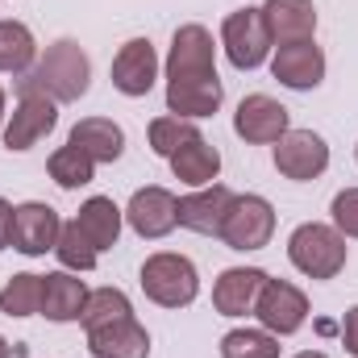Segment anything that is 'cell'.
<instances>
[{"instance_id": "836d02e7", "label": "cell", "mask_w": 358, "mask_h": 358, "mask_svg": "<svg viewBox=\"0 0 358 358\" xmlns=\"http://www.w3.org/2000/svg\"><path fill=\"white\" fill-rule=\"evenodd\" d=\"M0 358H13V346H8L4 338H0Z\"/></svg>"}, {"instance_id": "8992f818", "label": "cell", "mask_w": 358, "mask_h": 358, "mask_svg": "<svg viewBox=\"0 0 358 358\" xmlns=\"http://www.w3.org/2000/svg\"><path fill=\"white\" fill-rule=\"evenodd\" d=\"M255 317H259V325L275 334V338H292V334H300L304 329V321H308V296L296 287V283H287V279H271L263 283V292H259V300H255Z\"/></svg>"}, {"instance_id": "4fadbf2b", "label": "cell", "mask_w": 358, "mask_h": 358, "mask_svg": "<svg viewBox=\"0 0 358 358\" xmlns=\"http://www.w3.org/2000/svg\"><path fill=\"white\" fill-rule=\"evenodd\" d=\"M287 129H292L287 108H283L275 96H263V92L246 96V100L238 104V113H234V134H238L242 142H250V146H271V142H279Z\"/></svg>"}, {"instance_id": "d6a6232c", "label": "cell", "mask_w": 358, "mask_h": 358, "mask_svg": "<svg viewBox=\"0 0 358 358\" xmlns=\"http://www.w3.org/2000/svg\"><path fill=\"white\" fill-rule=\"evenodd\" d=\"M13 246V204L0 196V250Z\"/></svg>"}, {"instance_id": "8fae6325", "label": "cell", "mask_w": 358, "mask_h": 358, "mask_svg": "<svg viewBox=\"0 0 358 358\" xmlns=\"http://www.w3.org/2000/svg\"><path fill=\"white\" fill-rule=\"evenodd\" d=\"M271 76L292 92H313L321 80H325V55L313 38L304 42H283L275 46L271 55Z\"/></svg>"}, {"instance_id": "ffe728a7", "label": "cell", "mask_w": 358, "mask_h": 358, "mask_svg": "<svg viewBox=\"0 0 358 358\" xmlns=\"http://www.w3.org/2000/svg\"><path fill=\"white\" fill-rule=\"evenodd\" d=\"M263 21L275 46L283 42H304L317 34V8L313 0H267L263 4Z\"/></svg>"}, {"instance_id": "9c48e42d", "label": "cell", "mask_w": 358, "mask_h": 358, "mask_svg": "<svg viewBox=\"0 0 358 358\" xmlns=\"http://www.w3.org/2000/svg\"><path fill=\"white\" fill-rule=\"evenodd\" d=\"M125 221H129V229H134L138 238L159 242V238H167V234L179 225V200L167 192V187H159V183L138 187V192L129 196Z\"/></svg>"}, {"instance_id": "ac0fdd59", "label": "cell", "mask_w": 358, "mask_h": 358, "mask_svg": "<svg viewBox=\"0 0 358 358\" xmlns=\"http://www.w3.org/2000/svg\"><path fill=\"white\" fill-rule=\"evenodd\" d=\"M225 100V88L217 76H200V80H167V113L171 117H187V121H200V117H213Z\"/></svg>"}, {"instance_id": "4dcf8cb0", "label": "cell", "mask_w": 358, "mask_h": 358, "mask_svg": "<svg viewBox=\"0 0 358 358\" xmlns=\"http://www.w3.org/2000/svg\"><path fill=\"white\" fill-rule=\"evenodd\" d=\"M329 217H334V229L342 238H358V187H342L329 204Z\"/></svg>"}, {"instance_id": "7402d4cb", "label": "cell", "mask_w": 358, "mask_h": 358, "mask_svg": "<svg viewBox=\"0 0 358 358\" xmlns=\"http://www.w3.org/2000/svg\"><path fill=\"white\" fill-rule=\"evenodd\" d=\"M167 163H171L176 179L179 183H187V187H208L213 179L221 176V155H217V146H213L204 134L192 138L187 146H179Z\"/></svg>"}, {"instance_id": "8d00e7d4", "label": "cell", "mask_w": 358, "mask_h": 358, "mask_svg": "<svg viewBox=\"0 0 358 358\" xmlns=\"http://www.w3.org/2000/svg\"><path fill=\"white\" fill-rule=\"evenodd\" d=\"M355 159H358V146H355Z\"/></svg>"}, {"instance_id": "d6986e66", "label": "cell", "mask_w": 358, "mask_h": 358, "mask_svg": "<svg viewBox=\"0 0 358 358\" xmlns=\"http://www.w3.org/2000/svg\"><path fill=\"white\" fill-rule=\"evenodd\" d=\"M88 304V287L80 275L71 271H50L42 275V317L55 321V325H67V321H80Z\"/></svg>"}, {"instance_id": "30bf717a", "label": "cell", "mask_w": 358, "mask_h": 358, "mask_svg": "<svg viewBox=\"0 0 358 358\" xmlns=\"http://www.w3.org/2000/svg\"><path fill=\"white\" fill-rule=\"evenodd\" d=\"M217 76V46L204 25H179L167 50V80H200Z\"/></svg>"}, {"instance_id": "277c9868", "label": "cell", "mask_w": 358, "mask_h": 358, "mask_svg": "<svg viewBox=\"0 0 358 358\" xmlns=\"http://www.w3.org/2000/svg\"><path fill=\"white\" fill-rule=\"evenodd\" d=\"M275 234V208H271L267 196H234L229 213H225V225H221V242L229 250H263Z\"/></svg>"}, {"instance_id": "6da1fadb", "label": "cell", "mask_w": 358, "mask_h": 358, "mask_svg": "<svg viewBox=\"0 0 358 358\" xmlns=\"http://www.w3.org/2000/svg\"><path fill=\"white\" fill-rule=\"evenodd\" d=\"M88 88H92V63L84 55V46L71 42V38L50 42L46 55L21 80V92H46L55 104H71V100L88 96Z\"/></svg>"}, {"instance_id": "52a82bcc", "label": "cell", "mask_w": 358, "mask_h": 358, "mask_svg": "<svg viewBox=\"0 0 358 358\" xmlns=\"http://www.w3.org/2000/svg\"><path fill=\"white\" fill-rule=\"evenodd\" d=\"M325 167H329V146H325L321 134H313V129H287L275 142V171L283 179L308 183V179L325 176Z\"/></svg>"}, {"instance_id": "484cf974", "label": "cell", "mask_w": 358, "mask_h": 358, "mask_svg": "<svg viewBox=\"0 0 358 358\" xmlns=\"http://www.w3.org/2000/svg\"><path fill=\"white\" fill-rule=\"evenodd\" d=\"M121 317H134L129 296H125L121 287H96V292H88V304H84V313H80V325H84V334H88V329L113 325V321H121Z\"/></svg>"}, {"instance_id": "83f0119b", "label": "cell", "mask_w": 358, "mask_h": 358, "mask_svg": "<svg viewBox=\"0 0 358 358\" xmlns=\"http://www.w3.org/2000/svg\"><path fill=\"white\" fill-rule=\"evenodd\" d=\"M55 255H59L63 271H92L96 259H100V250L88 242V234L80 229V221H63V234L55 242Z\"/></svg>"}, {"instance_id": "44dd1931", "label": "cell", "mask_w": 358, "mask_h": 358, "mask_svg": "<svg viewBox=\"0 0 358 358\" xmlns=\"http://www.w3.org/2000/svg\"><path fill=\"white\" fill-rule=\"evenodd\" d=\"M67 142L80 146L92 163H117V159L125 155V134H121V125L108 121V117H84V121L71 129Z\"/></svg>"}, {"instance_id": "ba28073f", "label": "cell", "mask_w": 358, "mask_h": 358, "mask_svg": "<svg viewBox=\"0 0 358 358\" xmlns=\"http://www.w3.org/2000/svg\"><path fill=\"white\" fill-rule=\"evenodd\" d=\"M55 125H59V104L46 92H21L17 108L8 113V125H4V146L8 150H29Z\"/></svg>"}, {"instance_id": "d4e9b609", "label": "cell", "mask_w": 358, "mask_h": 358, "mask_svg": "<svg viewBox=\"0 0 358 358\" xmlns=\"http://www.w3.org/2000/svg\"><path fill=\"white\" fill-rule=\"evenodd\" d=\"M46 171H50V179H55L63 192H76V187H84V183L96 179V163H92L80 146L67 142V146H59V150L46 159Z\"/></svg>"}, {"instance_id": "d590c367", "label": "cell", "mask_w": 358, "mask_h": 358, "mask_svg": "<svg viewBox=\"0 0 358 358\" xmlns=\"http://www.w3.org/2000/svg\"><path fill=\"white\" fill-rule=\"evenodd\" d=\"M0 125H4V88H0Z\"/></svg>"}, {"instance_id": "603a6c76", "label": "cell", "mask_w": 358, "mask_h": 358, "mask_svg": "<svg viewBox=\"0 0 358 358\" xmlns=\"http://www.w3.org/2000/svg\"><path fill=\"white\" fill-rule=\"evenodd\" d=\"M80 229L88 234V242L96 250H113L117 246V238H121V221H125V213L108 200V196H92L80 204Z\"/></svg>"}, {"instance_id": "5b68a950", "label": "cell", "mask_w": 358, "mask_h": 358, "mask_svg": "<svg viewBox=\"0 0 358 358\" xmlns=\"http://www.w3.org/2000/svg\"><path fill=\"white\" fill-rule=\"evenodd\" d=\"M221 46L229 55V63L238 71H255L263 67L271 55V34H267V21H263V8H238L225 17L221 25Z\"/></svg>"}, {"instance_id": "e575fe53", "label": "cell", "mask_w": 358, "mask_h": 358, "mask_svg": "<svg viewBox=\"0 0 358 358\" xmlns=\"http://www.w3.org/2000/svg\"><path fill=\"white\" fill-rule=\"evenodd\" d=\"M296 358H329V355H321V350H304V355H296Z\"/></svg>"}, {"instance_id": "7a4b0ae2", "label": "cell", "mask_w": 358, "mask_h": 358, "mask_svg": "<svg viewBox=\"0 0 358 358\" xmlns=\"http://www.w3.org/2000/svg\"><path fill=\"white\" fill-rule=\"evenodd\" d=\"M346 238L334 229V225H321V221H304L292 229L287 238V259L292 267L308 279H338L342 267H346Z\"/></svg>"}, {"instance_id": "cb8c5ba5", "label": "cell", "mask_w": 358, "mask_h": 358, "mask_svg": "<svg viewBox=\"0 0 358 358\" xmlns=\"http://www.w3.org/2000/svg\"><path fill=\"white\" fill-rule=\"evenodd\" d=\"M38 63V42L29 25L21 21H0V71L4 76H25Z\"/></svg>"}, {"instance_id": "9a60e30c", "label": "cell", "mask_w": 358, "mask_h": 358, "mask_svg": "<svg viewBox=\"0 0 358 358\" xmlns=\"http://www.w3.org/2000/svg\"><path fill=\"white\" fill-rule=\"evenodd\" d=\"M229 204H234V192L225 183L196 187L192 196L179 200V225L192 229V234H204V238H221V225H225Z\"/></svg>"}, {"instance_id": "f1b7e54d", "label": "cell", "mask_w": 358, "mask_h": 358, "mask_svg": "<svg viewBox=\"0 0 358 358\" xmlns=\"http://www.w3.org/2000/svg\"><path fill=\"white\" fill-rule=\"evenodd\" d=\"M221 358H279V338L267 329H229L221 338Z\"/></svg>"}, {"instance_id": "f546056e", "label": "cell", "mask_w": 358, "mask_h": 358, "mask_svg": "<svg viewBox=\"0 0 358 358\" xmlns=\"http://www.w3.org/2000/svg\"><path fill=\"white\" fill-rule=\"evenodd\" d=\"M146 134H150V150L159 159H171L179 146H187L192 138H200L196 121H187V117H155Z\"/></svg>"}, {"instance_id": "7c38bea8", "label": "cell", "mask_w": 358, "mask_h": 358, "mask_svg": "<svg viewBox=\"0 0 358 358\" xmlns=\"http://www.w3.org/2000/svg\"><path fill=\"white\" fill-rule=\"evenodd\" d=\"M59 234H63V221L50 204L25 200V204L13 208V250H21L25 259H38L46 250H55Z\"/></svg>"}, {"instance_id": "3957f363", "label": "cell", "mask_w": 358, "mask_h": 358, "mask_svg": "<svg viewBox=\"0 0 358 358\" xmlns=\"http://www.w3.org/2000/svg\"><path fill=\"white\" fill-rule=\"evenodd\" d=\"M142 292L159 304V308H187L196 296H200V275L196 263L187 255H171V250H159L142 263Z\"/></svg>"}, {"instance_id": "5bb4252c", "label": "cell", "mask_w": 358, "mask_h": 358, "mask_svg": "<svg viewBox=\"0 0 358 358\" xmlns=\"http://www.w3.org/2000/svg\"><path fill=\"white\" fill-rule=\"evenodd\" d=\"M159 80V55L150 46V38H129L117 55H113V88L121 96H146Z\"/></svg>"}, {"instance_id": "2e32d148", "label": "cell", "mask_w": 358, "mask_h": 358, "mask_svg": "<svg viewBox=\"0 0 358 358\" xmlns=\"http://www.w3.org/2000/svg\"><path fill=\"white\" fill-rule=\"evenodd\" d=\"M263 283H267V271H259V267L221 271L217 283H213V308L221 317H246V313H255V300H259Z\"/></svg>"}, {"instance_id": "e0dca14e", "label": "cell", "mask_w": 358, "mask_h": 358, "mask_svg": "<svg viewBox=\"0 0 358 358\" xmlns=\"http://www.w3.org/2000/svg\"><path fill=\"white\" fill-rule=\"evenodd\" d=\"M88 350L96 358H150V334L138 317H121L113 325L88 329Z\"/></svg>"}, {"instance_id": "4316f807", "label": "cell", "mask_w": 358, "mask_h": 358, "mask_svg": "<svg viewBox=\"0 0 358 358\" xmlns=\"http://www.w3.org/2000/svg\"><path fill=\"white\" fill-rule=\"evenodd\" d=\"M0 313L4 317H34L42 313V275H13L4 287H0Z\"/></svg>"}, {"instance_id": "1f68e13d", "label": "cell", "mask_w": 358, "mask_h": 358, "mask_svg": "<svg viewBox=\"0 0 358 358\" xmlns=\"http://www.w3.org/2000/svg\"><path fill=\"white\" fill-rule=\"evenodd\" d=\"M342 346L358 358V304L346 313V321H342Z\"/></svg>"}]
</instances>
